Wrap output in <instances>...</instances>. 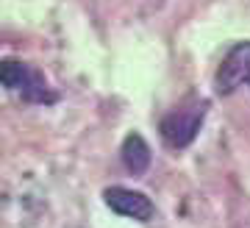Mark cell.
<instances>
[{
	"label": "cell",
	"mask_w": 250,
	"mask_h": 228,
	"mask_svg": "<svg viewBox=\"0 0 250 228\" xmlns=\"http://www.w3.org/2000/svg\"><path fill=\"white\" fill-rule=\"evenodd\" d=\"M206 112H208V100H192V103L181 106V109H172L170 114L161 117L159 123L161 139L175 150L192 145L206 120Z\"/></svg>",
	"instance_id": "obj_1"
},
{
	"label": "cell",
	"mask_w": 250,
	"mask_h": 228,
	"mask_svg": "<svg viewBox=\"0 0 250 228\" xmlns=\"http://www.w3.org/2000/svg\"><path fill=\"white\" fill-rule=\"evenodd\" d=\"M248 81L250 84V39L248 42H236L217 67L214 75V89L217 95H231Z\"/></svg>",
	"instance_id": "obj_2"
},
{
	"label": "cell",
	"mask_w": 250,
	"mask_h": 228,
	"mask_svg": "<svg viewBox=\"0 0 250 228\" xmlns=\"http://www.w3.org/2000/svg\"><path fill=\"white\" fill-rule=\"evenodd\" d=\"M103 201L111 211H117L120 217L136 220V223H147L156 214V206L145 192H136V189H128V186H108L103 192Z\"/></svg>",
	"instance_id": "obj_3"
},
{
	"label": "cell",
	"mask_w": 250,
	"mask_h": 228,
	"mask_svg": "<svg viewBox=\"0 0 250 228\" xmlns=\"http://www.w3.org/2000/svg\"><path fill=\"white\" fill-rule=\"evenodd\" d=\"M120 159H123V164H125L128 173L142 176L145 170L150 167V161H153L150 145L145 142L142 134H128V137L123 139V148H120Z\"/></svg>",
	"instance_id": "obj_4"
},
{
	"label": "cell",
	"mask_w": 250,
	"mask_h": 228,
	"mask_svg": "<svg viewBox=\"0 0 250 228\" xmlns=\"http://www.w3.org/2000/svg\"><path fill=\"white\" fill-rule=\"evenodd\" d=\"M31 78H34V70L28 64L17 62V59H6V62L0 64V81L11 92H22L31 84Z\"/></svg>",
	"instance_id": "obj_5"
}]
</instances>
